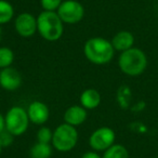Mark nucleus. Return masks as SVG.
I'll return each instance as SVG.
<instances>
[{"label":"nucleus","mask_w":158,"mask_h":158,"mask_svg":"<svg viewBox=\"0 0 158 158\" xmlns=\"http://www.w3.org/2000/svg\"><path fill=\"white\" fill-rule=\"evenodd\" d=\"M84 53L89 62L95 65L110 63L115 54V49L110 40L102 37H93L86 41Z\"/></svg>","instance_id":"obj_1"},{"label":"nucleus","mask_w":158,"mask_h":158,"mask_svg":"<svg viewBox=\"0 0 158 158\" xmlns=\"http://www.w3.org/2000/svg\"><path fill=\"white\" fill-rule=\"evenodd\" d=\"M87 116L88 114L86 108L82 107L81 105H73L64 113V123L73 127H78L86 121Z\"/></svg>","instance_id":"obj_11"},{"label":"nucleus","mask_w":158,"mask_h":158,"mask_svg":"<svg viewBox=\"0 0 158 158\" xmlns=\"http://www.w3.org/2000/svg\"><path fill=\"white\" fill-rule=\"evenodd\" d=\"M156 158H158V155H157V157H156Z\"/></svg>","instance_id":"obj_25"},{"label":"nucleus","mask_w":158,"mask_h":158,"mask_svg":"<svg viewBox=\"0 0 158 158\" xmlns=\"http://www.w3.org/2000/svg\"><path fill=\"white\" fill-rule=\"evenodd\" d=\"M103 158H129V152L121 144H114L104 152Z\"/></svg>","instance_id":"obj_16"},{"label":"nucleus","mask_w":158,"mask_h":158,"mask_svg":"<svg viewBox=\"0 0 158 158\" xmlns=\"http://www.w3.org/2000/svg\"><path fill=\"white\" fill-rule=\"evenodd\" d=\"M63 24L56 11H42L37 16V31L47 41H56L62 37Z\"/></svg>","instance_id":"obj_3"},{"label":"nucleus","mask_w":158,"mask_h":158,"mask_svg":"<svg viewBox=\"0 0 158 158\" xmlns=\"http://www.w3.org/2000/svg\"><path fill=\"white\" fill-rule=\"evenodd\" d=\"M110 42H112L115 51H119V52L121 53V52H123V51L133 48L134 36H133V34L128 31H118V33L113 37Z\"/></svg>","instance_id":"obj_12"},{"label":"nucleus","mask_w":158,"mask_h":158,"mask_svg":"<svg viewBox=\"0 0 158 158\" xmlns=\"http://www.w3.org/2000/svg\"><path fill=\"white\" fill-rule=\"evenodd\" d=\"M57 14L63 23L76 24L85 16V8L77 0H64L57 9Z\"/></svg>","instance_id":"obj_6"},{"label":"nucleus","mask_w":158,"mask_h":158,"mask_svg":"<svg viewBox=\"0 0 158 158\" xmlns=\"http://www.w3.org/2000/svg\"><path fill=\"white\" fill-rule=\"evenodd\" d=\"M14 27L21 37L31 38L37 31V18L28 12H23L16 16Z\"/></svg>","instance_id":"obj_8"},{"label":"nucleus","mask_w":158,"mask_h":158,"mask_svg":"<svg viewBox=\"0 0 158 158\" xmlns=\"http://www.w3.org/2000/svg\"><path fill=\"white\" fill-rule=\"evenodd\" d=\"M3 130H6V119H5V116H2L1 113H0V133H1Z\"/></svg>","instance_id":"obj_22"},{"label":"nucleus","mask_w":158,"mask_h":158,"mask_svg":"<svg viewBox=\"0 0 158 158\" xmlns=\"http://www.w3.org/2000/svg\"><path fill=\"white\" fill-rule=\"evenodd\" d=\"M52 136H53V131L50 129V128L41 127L37 132V142L51 144Z\"/></svg>","instance_id":"obj_18"},{"label":"nucleus","mask_w":158,"mask_h":158,"mask_svg":"<svg viewBox=\"0 0 158 158\" xmlns=\"http://www.w3.org/2000/svg\"><path fill=\"white\" fill-rule=\"evenodd\" d=\"M157 1H158V0H157Z\"/></svg>","instance_id":"obj_26"},{"label":"nucleus","mask_w":158,"mask_h":158,"mask_svg":"<svg viewBox=\"0 0 158 158\" xmlns=\"http://www.w3.org/2000/svg\"><path fill=\"white\" fill-rule=\"evenodd\" d=\"M14 8L7 0H0V25L7 24L13 19Z\"/></svg>","instance_id":"obj_15"},{"label":"nucleus","mask_w":158,"mask_h":158,"mask_svg":"<svg viewBox=\"0 0 158 158\" xmlns=\"http://www.w3.org/2000/svg\"><path fill=\"white\" fill-rule=\"evenodd\" d=\"M53 146L47 143L37 142L31 147L29 156L31 158H50L52 155Z\"/></svg>","instance_id":"obj_14"},{"label":"nucleus","mask_w":158,"mask_h":158,"mask_svg":"<svg viewBox=\"0 0 158 158\" xmlns=\"http://www.w3.org/2000/svg\"><path fill=\"white\" fill-rule=\"evenodd\" d=\"M6 129L14 136H20L27 131L29 118L27 110L22 106H12L5 116Z\"/></svg>","instance_id":"obj_5"},{"label":"nucleus","mask_w":158,"mask_h":158,"mask_svg":"<svg viewBox=\"0 0 158 158\" xmlns=\"http://www.w3.org/2000/svg\"><path fill=\"white\" fill-rule=\"evenodd\" d=\"M13 138H14V135L12 133H10L7 129L3 130V131L0 133V143H1L2 147L11 145L12 142H13Z\"/></svg>","instance_id":"obj_20"},{"label":"nucleus","mask_w":158,"mask_h":158,"mask_svg":"<svg viewBox=\"0 0 158 158\" xmlns=\"http://www.w3.org/2000/svg\"><path fill=\"white\" fill-rule=\"evenodd\" d=\"M116 134L110 127H101L91 133L89 138V145L95 152H105L115 144Z\"/></svg>","instance_id":"obj_7"},{"label":"nucleus","mask_w":158,"mask_h":158,"mask_svg":"<svg viewBox=\"0 0 158 158\" xmlns=\"http://www.w3.org/2000/svg\"><path fill=\"white\" fill-rule=\"evenodd\" d=\"M2 35H3V31H2V28H1V25H0V41L2 39Z\"/></svg>","instance_id":"obj_23"},{"label":"nucleus","mask_w":158,"mask_h":158,"mask_svg":"<svg viewBox=\"0 0 158 158\" xmlns=\"http://www.w3.org/2000/svg\"><path fill=\"white\" fill-rule=\"evenodd\" d=\"M14 62V52L8 47H0V69L10 67Z\"/></svg>","instance_id":"obj_17"},{"label":"nucleus","mask_w":158,"mask_h":158,"mask_svg":"<svg viewBox=\"0 0 158 158\" xmlns=\"http://www.w3.org/2000/svg\"><path fill=\"white\" fill-rule=\"evenodd\" d=\"M21 85H22V76L19 73V70L11 66L0 69V87L3 90H18Z\"/></svg>","instance_id":"obj_9"},{"label":"nucleus","mask_w":158,"mask_h":158,"mask_svg":"<svg viewBox=\"0 0 158 158\" xmlns=\"http://www.w3.org/2000/svg\"><path fill=\"white\" fill-rule=\"evenodd\" d=\"M29 121L35 125L41 126L48 121L50 117V110L48 105L41 101H34L27 107Z\"/></svg>","instance_id":"obj_10"},{"label":"nucleus","mask_w":158,"mask_h":158,"mask_svg":"<svg viewBox=\"0 0 158 158\" xmlns=\"http://www.w3.org/2000/svg\"><path fill=\"white\" fill-rule=\"evenodd\" d=\"M78 142V132L76 127L64 123L53 130L51 145L56 151L66 153L75 148Z\"/></svg>","instance_id":"obj_4"},{"label":"nucleus","mask_w":158,"mask_h":158,"mask_svg":"<svg viewBox=\"0 0 158 158\" xmlns=\"http://www.w3.org/2000/svg\"><path fill=\"white\" fill-rule=\"evenodd\" d=\"M81 158H103V157L101 155H99L95 151H90V152H86L81 156Z\"/></svg>","instance_id":"obj_21"},{"label":"nucleus","mask_w":158,"mask_h":158,"mask_svg":"<svg viewBox=\"0 0 158 158\" xmlns=\"http://www.w3.org/2000/svg\"><path fill=\"white\" fill-rule=\"evenodd\" d=\"M63 0H40V6L44 11H57Z\"/></svg>","instance_id":"obj_19"},{"label":"nucleus","mask_w":158,"mask_h":158,"mask_svg":"<svg viewBox=\"0 0 158 158\" xmlns=\"http://www.w3.org/2000/svg\"><path fill=\"white\" fill-rule=\"evenodd\" d=\"M2 145H1V143H0V155H1V151H2Z\"/></svg>","instance_id":"obj_24"},{"label":"nucleus","mask_w":158,"mask_h":158,"mask_svg":"<svg viewBox=\"0 0 158 158\" xmlns=\"http://www.w3.org/2000/svg\"><path fill=\"white\" fill-rule=\"evenodd\" d=\"M101 94L93 88L86 89L80 94V105L86 110H94L101 104Z\"/></svg>","instance_id":"obj_13"},{"label":"nucleus","mask_w":158,"mask_h":158,"mask_svg":"<svg viewBox=\"0 0 158 158\" xmlns=\"http://www.w3.org/2000/svg\"><path fill=\"white\" fill-rule=\"evenodd\" d=\"M118 66L127 76H140L147 67V56L139 48H131L120 53L118 57Z\"/></svg>","instance_id":"obj_2"}]
</instances>
